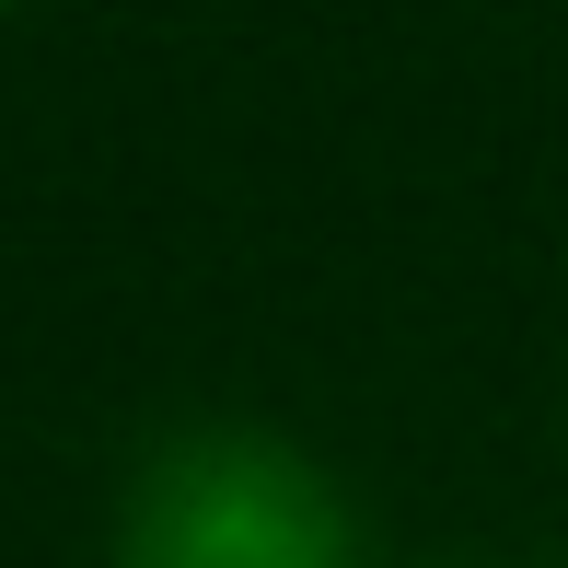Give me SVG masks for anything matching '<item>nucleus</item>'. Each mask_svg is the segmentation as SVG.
Masks as SVG:
<instances>
[{"instance_id":"1","label":"nucleus","mask_w":568,"mask_h":568,"mask_svg":"<svg viewBox=\"0 0 568 568\" xmlns=\"http://www.w3.org/2000/svg\"><path fill=\"white\" fill-rule=\"evenodd\" d=\"M116 568H348V510L291 442H174L128 499Z\"/></svg>"}]
</instances>
